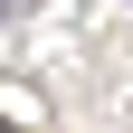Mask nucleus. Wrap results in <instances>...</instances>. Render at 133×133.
<instances>
[{
    "mask_svg": "<svg viewBox=\"0 0 133 133\" xmlns=\"http://www.w3.org/2000/svg\"><path fill=\"white\" fill-rule=\"evenodd\" d=\"M0 19H19V0H0Z\"/></svg>",
    "mask_w": 133,
    "mask_h": 133,
    "instance_id": "obj_1",
    "label": "nucleus"
},
{
    "mask_svg": "<svg viewBox=\"0 0 133 133\" xmlns=\"http://www.w3.org/2000/svg\"><path fill=\"white\" fill-rule=\"evenodd\" d=\"M0 133H10V124H0Z\"/></svg>",
    "mask_w": 133,
    "mask_h": 133,
    "instance_id": "obj_2",
    "label": "nucleus"
}]
</instances>
